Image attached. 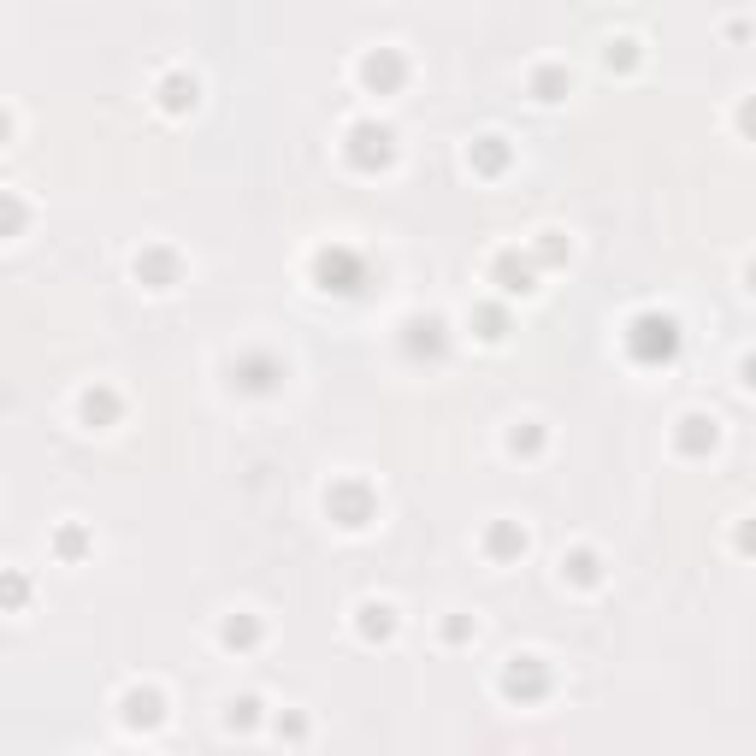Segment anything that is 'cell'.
I'll return each instance as SVG.
<instances>
[{"instance_id": "e0dca14e", "label": "cell", "mask_w": 756, "mask_h": 756, "mask_svg": "<svg viewBox=\"0 0 756 756\" xmlns=\"http://www.w3.org/2000/svg\"><path fill=\"white\" fill-rule=\"evenodd\" d=\"M751 290H756V266H751Z\"/></svg>"}, {"instance_id": "3957f363", "label": "cell", "mask_w": 756, "mask_h": 756, "mask_svg": "<svg viewBox=\"0 0 756 756\" xmlns=\"http://www.w3.org/2000/svg\"><path fill=\"white\" fill-rule=\"evenodd\" d=\"M314 278H319V290H337V296H349L355 284H361V260L349 249H325L314 260Z\"/></svg>"}, {"instance_id": "7a4b0ae2", "label": "cell", "mask_w": 756, "mask_h": 756, "mask_svg": "<svg viewBox=\"0 0 756 756\" xmlns=\"http://www.w3.org/2000/svg\"><path fill=\"white\" fill-rule=\"evenodd\" d=\"M550 692V668L538 662V656H514L503 668V697H514V703H532V697Z\"/></svg>"}, {"instance_id": "ba28073f", "label": "cell", "mask_w": 756, "mask_h": 756, "mask_svg": "<svg viewBox=\"0 0 756 756\" xmlns=\"http://www.w3.org/2000/svg\"><path fill=\"white\" fill-rule=\"evenodd\" d=\"M83 414H89V420H113V414H119V402H113L107 390H101V396L89 390V396H83Z\"/></svg>"}, {"instance_id": "4fadbf2b", "label": "cell", "mask_w": 756, "mask_h": 756, "mask_svg": "<svg viewBox=\"0 0 756 756\" xmlns=\"http://www.w3.org/2000/svg\"><path fill=\"white\" fill-rule=\"evenodd\" d=\"M225 644H254V621H231L225 627Z\"/></svg>"}, {"instance_id": "9a60e30c", "label": "cell", "mask_w": 756, "mask_h": 756, "mask_svg": "<svg viewBox=\"0 0 756 756\" xmlns=\"http://www.w3.org/2000/svg\"><path fill=\"white\" fill-rule=\"evenodd\" d=\"M739 125H745V130H751V136H756V101H751V107H745V113H739Z\"/></svg>"}, {"instance_id": "7c38bea8", "label": "cell", "mask_w": 756, "mask_h": 756, "mask_svg": "<svg viewBox=\"0 0 756 756\" xmlns=\"http://www.w3.org/2000/svg\"><path fill=\"white\" fill-rule=\"evenodd\" d=\"M479 166H485V172H497V166H503V148H497V136H485V148H479Z\"/></svg>"}, {"instance_id": "277c9868", "label": "cell", "mask_w": 756, "mask_h": 756, "mask_svg": "<svg viewBox=\"0 0 756 756\" xmlns=\"http://www.w3.org/2000/svg\"><path fill=\"white\" fill-rule=\"evenodd\" d=\"M390 160V130L361 125L355 130V166H384Z\"/></svg>"}, {"instance_id": "5bb4252c", "label": "cell", "mask_w": 756, "mask_h": 756, "mask_svg": "<svg viewBox=\"0 0 756 756\" xmlns=\"http://www.w3.org/2000/svg\"><path fill=\"white\" fill-rule=\"evenodd\" d=\"M573 579H585V585H591V579H597V562H591V556H573Z\"/></svg>"}, {"instance_id": "8fae6325", "label": "cell", "mask_w": 756, "mask_h": 756, "mask_svg": "<svg viewBox=\"0 0 756 756\" xmlns=\"http://www.w3.org/2000/svg\"><path fill=\"white\" fill-rule=\"evenodd\" d=\"M136 272H148V278H154V290H160V284H166V272H172V260H166V254H154V260H148V266H142V260H136Z\"/></svg>"}, {"instance_id": "2e32d148", "label": "cell", "mask_w": 756, "mask_h": 756, "mask_svg": "<svg viewBox=\"0 0 756 756\" xmlns=\"http://www.w3.org/2000/svg\"><path fill=\"white\" fill-rule=\"evenodd\" d=\"M745 378H751V384H756V361H745Z\"/></svg>"}, {"instance_id": "5b68a950", "label": "cell", "mask_w": 756, "mask_h": 756, "mask_svg": "<svg viewBox=\"0 0 756 756\" xmlns=\"http://www.w3.org/2000/svg\"><path fill=\"white\" fill-rule=\"evenodd\" d=\"M367 491H361V485H343V491H337V497H331V514H337V520H343V526H367Z\"/></svg>"}, {"instance_id": "8992f818", "label": "cell", "mask_w": 756, "mask_h": 756, "mask_svg": "<svg viewBox=\"0 0 756 756\" xmlns=\"http://www.w3.org/2000/svg\"><path fill=\"white\" fill-rule=\"evenodd\" d=\"M125 721L130 727H154V721H160V697L154 692H130L125 697Z\"/></svg>"}, {"instance_id": "6da1fadb", "label": "cell", "mask_w": 756, "mask_h": 756, "mask_svg": "<svg viewBox=\"0 0 756 756\" xmlns=\"http://www.w3.org/2000/svg\"><path fill=\"white\" fill-rule=\"evenodd\" d=\"M627 349L644 361V367H656V361H674V349H680V331H674V319L644 314V319H632Z\"/></svg>"}, {"instance_id": "30bf717a", "label": "cell", "mask_w": 756, "mask_h": 756, "mask_svg": "<svg viewBox=\"0 0 756 756\" xmlns=\"http://www.w3.org/2000/svg\"><path fill=\"white\" fill-rule=\"evenodd\" d=\"M361 615H367V621H361L367 638H384V632H390V609H361Z\"/></svg>"}, {"instance_id": "9c48e42d", "label": "cell", "mask_w": 756, "mask_h": 756, "mask_svg": "<svg viewBox=\"0 0 756 756\" xmlns=\"http://www.w3.org/2000/svg\"><path fill=\"white\" fill-rule=\"evenodd\" d=\"M686 449H703V443H715V426H709V420H686Z\"/></svg>"}, {"instance_id": "52a82bcc", "label": "cell", "mask_w": 756, "mask_h": 756, "mask_svg": "<svg viewBox=\"0 0 756 756\" xmlns=\"http://www.w3.org/2000/svg\"><path fill=\"white\" fill-rule=\"evenodd\" d=\"M361 77H367L373 89H390V83L402 77V60H396V54H373V60L361 65Z\"/></svg>"}]
</instances>
